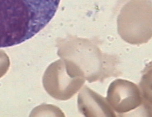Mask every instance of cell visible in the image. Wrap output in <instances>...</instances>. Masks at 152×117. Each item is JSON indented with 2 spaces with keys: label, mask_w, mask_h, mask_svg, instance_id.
Segmentation results:
<instances>
[{
  "label": "cell",
  "mask_w": 152,
  "mask_h": 117,
  "mask_svg": "<svg viewBox=\"0 0 152 117\" xmlns=\"http://www.w3.org/2000/svg\"><path fill=\"white\" fill-rule=\"evenodd\" d=\"M61 0H0V48L32 38L51 21Z\"/></svg>",
  "instance_id": "1"
},
{
  "label": "cell",
  "mask_w": 152,
  "mask_h": 117,
  "mask_svg": "<svg viewBox=\"0 0 152 117\" xmlns=\"http://www.w3.org/2000/svg\"><path fill=\"white\" fill-rule=\"evenodd\" d=\"M59 57L71 60L82 69L90 83L117 77L118 61L115 57L103 52L91 41L71 38L59 44Z\"/></svg>",
  "instance_id": "2"
},
{
  "label": "cell",
  "mask_w": 152,
  "mask_h": 117,
  "mask_svg": "<svg viewBox=\"0 0 152 117\" xmlns=\"http://www.w3.org/2000/svg\"><path fill=\"white\" fill-rule=\"evenodd\" d=\"M80 67L71 60L62 58L50 65L43 77L44 88L57 100L65 101L73 97L86 81Z\"/></svg>",
  "instance_id": "3"
},
{
  "label": "cell",
  "mask_w": 152,
  "mask_h": 117,
  "mask_svg": "<svg viewBox=\"0 0 152 117\" xmlns=\"http://www.w3.org/2000/svg\"><path fill=\"white\" fill-rule=\"evenodd\" d=\"M106 99L114 111L121 115L143 106L139 86L123 79H117L111 83Z\"/></svg>",
  "instance_id": "4"
},
{
  "label": "cell",
  "mask_w": 152,
  "mask_h": 117,
  "mask_svg": "<svg viewBox=\"0 0 152 117\" xmlns=\"http://www.w3.org/2000/svg\"><path fill=\"white\" fill-rule=\"evenodd\" d=\"M79 111L85 117H111L117 115L106 98L85 85L78 97Z\"/></svg>",
  "instance_id": "5"
},
{
  "label": "cell",
  "mask_w": 152,
  "mask_h": 117,
  "mask_svg": "<svg viewBox=\"0 0 152 117\" xmlns=\"http://www.w3.org/2000/svg\"><path fill=\"white\" fill-rule=\"evenodd\" d=\"M151 70L148 69L143 75L140 83V91L143 99V106L148 113L152 112Z\"/></svg>",
  "instance_id": "6"
},
{
  "label": "cell",
  "mask_w": 152,
  "mask_h": 117,
  "mask_svg": "<svg viewBox=\"0 0 152 117\" xmlns=\"http://www.w3.org/2000/svg\"><path fill=\"white\" fill-rule=\"evenodd\" d=\"M10 65L9 58L6 53L0 50V78L8 72Z\"/></svg>",
  "instance_id": "7"
}]
</instances>
